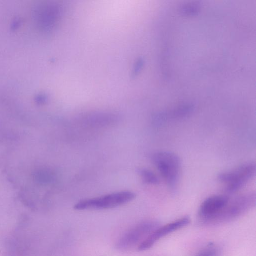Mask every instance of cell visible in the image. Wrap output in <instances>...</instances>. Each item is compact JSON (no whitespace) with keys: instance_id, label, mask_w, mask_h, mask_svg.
I'll list each match as a JSON object with an SVG mask.
<instances>
[{"instance_id":"cell-1","label":"cell","mask_w":256,"mask_h":256,"mask_svg":"<svg viewBox=\"0 0 256 256\" xmlns=\"http://www.w3.org/2000/svg\"><path fill=\"white\" fill-rule=\"evenodd\" d=\"M152 160L162 178L171 188H174L180 178L181 162L176 154L168 152L154 154Z\"/></svg>"},{"instance_id":"cell-2","label":"cell","mask_w":256,"mask_h":256,"mask_svg":"<svg viewBox=\"0 0 256 256\" xmlns=\"http://www.w3.org/2000/svg\"><path fill=\"white\" fill-rule=\"evenodd\" d=\"M136 194L130 191H122L100 197L82 200L76 203L74 208L78 210H106L116 208L133 200Z\"/></svg>"},{"instance_id":"cell-3","label":"cell","mask_w":256,"mask_h":256,"mask_svg":"<svg viewBox=\"0 0 256 256\" xmlns=\"http://www.w3.org/2000/svg\"><path fill=\"white\" fill-rule=\"evenodd\" d=\"M256 166L254 162L244 164L234 170L220 174L218 181L224 186L228 194H234L241 189L254 176Z\"/></svg>"},{"instance_id":"cell-4","label":"cell","mask_w":256,"mask_h":256,"mask_svg":"<svg viewBox=\"0 0 256 256\" xmlns=\"http://www.w3.org/2000/svg\"><path fill=\"white\" fill-rule=\"evenodd\" d=\"M256 194L249 192L230 200L222 210L210 224L224 222L236 219L248 212L256 204Z\"/></svg>"},{"instance_id":"cell-5","label":"cell","mask_w":256,"mask_h":256,"mask_svg":"<svg viewBox=\"0 0 256 256\" xmlns=\"http://www.w3.org/2000/svg\"><path fill=\"white\" fill-rule=\"evenodd\" d=\"M160 223L154 220L140 222L126 232L118 241L116 248L120 250H127L138 245L152 232L158 228Z\"/></svg>"},{"instance_id":"cell-6","label":"cell","mask_w":256,"mask_h":256,"mask_svg":"<svg viewBox=\"0 0 256 256\" xmlns=\"http://www.w3.org/2000/svg\"><path fill=\"white\" fill-rule=\"evenodd\" d=\"M190 222V218L184 216L164 226H160L138 246V250L144 252L150 249L162 238L188 226Z\"/></svg>"},{"instance_id":"cell-7","label":"cell","mask_w":256,"mask_h":256,"mask_svg":"<svg viewBox=\"0 0 256 256\" xmlns=\"http://www.w3.org/2000/svg\"><path fill=\"white\" fill-rule=\"evenodd\" d=\"M230 198L226 195H215L203 202L198 210V215L206 223L209 224L226 206Z\"/></svg>"},{"instance_id":"cell-8","label":"cell","mask_w":256,"mask_h":256,"mask_svg":"<svg viewBox=\"0 0 256 256\" xmlns=\"http://www.w3.org/2000/svg\"><path fill=\"white\" fill-rule=\"evenodd\" d=\"M140 174L142 180L146 184L152 185H158L160 183L157 176L150 170L142 168L140 170Z\"/></svg>"},{"instance_id":"cell-9","label":"cell","mask_w":256,"mask_h":256,"mask_svg":"<svg viewBox=\"0 0 256 256\" xmlns=\"http://www.w3.org/2000/svg\"><path fill=\"white\" fill-rule=\"evenodd\" d=\"M196 256H219V252L216 247L210 246L204 249Z\"/></svg>"},{"instance_id":"cell-10","label":"cell","mask_w":256,"mask_h":256,"mask_svg":"<svg viewBox=\"0 0 256 256\" xmlns=\"http://www.w3.org/2000/svg\"><path fill=\"white\" fill-rule=\"evenodd\" d=\"M198 8L196 6H187L183 8L182 12L185 13H189L192 14V13H194L197 12Z\"/></svg>"}]
</instances>
